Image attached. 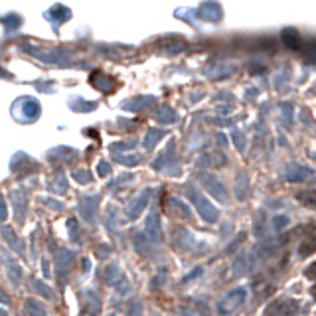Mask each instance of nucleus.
<instances>
[{
    "instance_id": "obj_1",
    "label": "nucleus",
    "mask_w": 316,
    "mask_h": 316,
    "mask_svg": "<svg viewBox=\"0 0 316 316\" xmlns=\"http://www.w3.org/2000/svg\"><path fill=\"white\" fill-rule=\"evenodd\" d=\"M314 267H316V265H314ZM306 275H308L310 279H312V277L316 279V269H308V271H306Z\"/></svg>"
}]
</instances>
